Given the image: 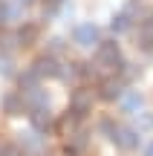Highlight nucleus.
<instances>
[{
  "instance_id": "1",
  "label": "nucleus",
  "mask_w": 153,
  "mask_h": 156,
  "mask_svg": "<svg viewBox=\"0 0 153 156\" xmlns=\"http://www.w3.org/2000/svg\"><path fill=\"white\" fill-rule=\"evenodd\" d=\"M98 64H104V67H113V69H124V58H121V49L116 41H101L98 44V52H96Z\"/></svg>"
},
{
  "instance_id": "2",
  "label": "nucleus",
  "mask_w": 153,
  "mask_h": 156,
  "mask_svg": "<svg viewBox=\"0 0 153 156\" xmlns=\"http://www.w3.org/2000/svg\"><path fill=\"white\" fill-rule=\"evenodd\" d=\"M29 122H32L35 133H49V130L55 127V119H52V113H49V104L38 107V110H29Z\"/></svg>"
},
{
  "instance_id": "3",
  "label": "nucleus",
  "mask_w": 153,
  "mask_h": 156,
  "mask_svg": "<svg viewBox=\"0 0 153 156\" xmlns=\"http://www.w3.org/2000/svg\"><path fill=\"white\" fill-rule=\"evenodd\" d=\"M72 41H75L78 46H92V44H101V41H98V26H96V23H81V26H75Z\"/></svg>"
},
{
  "instance_id": "4",
  "label": "nucleus",
  "mask_w": 153,
  "mask_h": 156,
  "mask_svg": "<svg viewBox=\"0 0 153 156\" xmlns=\"http://www.w3.org/2000/svg\"><path fill=\"white\" fill-rule=\"evenodd\" d=\"M0 104H3V113H6V116H20L23 110H29V107H26V98H23V93H6Z\"/></svg>"
},
{
  "instance_id": "5",
  "label": "nucleus",
  "mask_w": 153,
  "mask_h": 156,
  "mask_svg": "<svg viewBox=\"0 0 153 156\" xmlns=\"http://www.w3.org/2000/svg\"><path fill=\"white\" fill-rule=\"evenodd\" d=\"M69 110H75V113H90L92 110V93L90 90H75L72 95H69Z\"/></svg>"
},
{
  "instance_id": "6",
  "label": "nucleus",
  "mask_w": 153,
  "mask_h": 156,
  "mask_svg": "<svg viewBox=\"0 0 153 156\" xmlns=\"http://www.w3.org/2000/svg\"><path fill=\"white\" fill-rule=\"evenodd\" d=\"M113 142L121 147V151H136L139 147V133L130 130V127H119V133L113 136Z\"/></svg>"
},
{
  "instance_id": "7",
  "label": "nucleus",
  "mask_w": 153,
  "mask_h": 156,
  "mask_svg": "<svg viewBox=\"0 0 153 156\" xmlns=\"http://www.w3.org/2000/svg\"><path fill=\"white\" fill-rule=\"evenodd\" d=\"M98 95H101L104 101H119L121 95H124V90H121V81H119V78H107V81H101V87H98Z\"/></svg>"
},
{
  "instance_id": "8",
  "label": "nucleus",
  "mask_w": 153,
  "mask_h": 156,
  "mask_svg": "<svg viewBox=\"0 0 153 156\" xmlns=\"http://www.w3.org/2000/svg\"><path fill=\"white\" fill-rule=\"evenodd\" d=\"M32 67H35V73H38L40 78H58V73H61L52 55H43V58H38V61H35Z\"/></svg>"
},
{
  "instance_id": "9",
  "label": "nucleus",
  "mask_w": 153,
  "mask_h": 156,
  "mask_svg": "<svg viewBox=\"0 0 153 156\" xmlns=\"http://www.w3.org/2000/svg\"><path fill=\"white\" fill-rule=\"evenodd\" d=\"M84 147H87V133H72L69 136V142L64 145V153L67 156H78V153H84Z\"/></svg>"
},
{
  "instance_id": "10",
  "label": "nucleus",
  "mask_w": 153,
  "mask_h": 156,
  "mask_svg": "<svg viewBox=\"0 0 153 156\" xmlns=\"http://www.w3.org/2000/svg\"><path fill=\"white\" fill-rule=\"evenodd\" d=\"M119 104H121L124 113H139V110H142V95H139L136 90H127V93L119 98Z\"/></svg>"
},
{
  "instance_id": "11",
  "label": "nucleus",
  "mask_w": 153,
  "mask_h": 156,
  "mask_svg": "<svg viewBox=\"0 0 153 156\" xmlns=\"http://www.w3.org/2000/svg\"><path fill=\"white\" fill-rule=\"evenodd\" d=\"M23 98H26V107L29 110H38V107H46V95H43V90H23Z\"/></svg>"
},
{
  "instance_id": "12",
  "label": "nucleus",
  "mask_w": 153,
  "mask_h": 156,
  "mask_svg": "<svg viewBox=\"0 0 153 156\" xmlns=\"http://www.w3.org/2000/svg\"><path fill=\"white\" fill-rule=\"evenodd\" d=\"M20 151L23 153H38L40 151V136H35V133H20Z\"/></svg>"
},
{
  "instance_id": "13",
  "label": "nucleus",
  "mask_w": 153,
  "mask_h": 156,
  "mask_svg": "<svg viewBox=\"0 0 153 156\" xmlns=\"http://www.w3.org/2000/svg\"><path fill=\"white\" fill-rule=\"evenodd\" d=\"M17 81H20V90H35L40 84V75L35 73V67H29V69H23V73H20Z\"/></svg>"
},
{
  "instance_id": "14",
  "label": "nucleus",
  "mask_w": 153,
  "mask_h": 156,
  "mask_svg": "<svg viewBox=\"0 0 153 156\" xmlns=\"http://www.w3.org/2000/svg\"><path fill=\"white\" fill-rule=\"evenodd\" d=\"M17 38H20V46H32V44H35V38H38V29H35L32 23H26V26H20Z\"/></svg>"
},
{
  "instance_id": "15",
  "label": "nucleus",
  "mask_w": 153,
  "mask_h": 156,
  "mask_svg": "<svg viewBox=\"0 0 153 156\" xmlns=\"http://www.w3.org/2000/svg\"><path fill=\"white\" fill-rule=\"evenodd\" d=\"M110 29H113V32H127V29H130V15H127V12L116 15L113 20H110Z\"/></svg>"
},
{
  "instance_id": "16",
  "label": "nucleus",
  "mask_w": 153,
  "mask_h": 156,
  "mask_svg": "<svg viewBox=\"0 0 153 156\" xmlns=\"http://www.w3.org/2000/svg\"><path fill=\"white\" fill-rule=\"evenodd\" d=\"M139 32H142V46H144V49H153V23L144 20Z\"/></svg>"
},
{
  "instance_id": "17",
  "label": "nucleus",
  "mask_w": 153,
  "mask_h": 156,
  "mask_svg": "<svg viewBox=\"0 0 153 156\" xmlns=\"http://www.w3.org/2000/svg\"><path fill=\"white\" fill-rule=\"evenodd\" d=\"M78 119H81V113H75V110H69V113H67V116H64V119H61V127H64V130H67V133H72V130H75V127H78Z\"/></svg>"
},
{
  "instance_id": "18",
  "label": "nucleus",
  "mask_w": 153,
  "mask_h": 156,
  "mask_svg": "<svg viewBox=\"0 0 153 156\" xmlns=\"http://www.w3.org/2000/svg\"><path fill=\"white\" fill-rule=\"evenodd\" d=\"M98 127H101V133H107V139H113V136L119 133V124H116L113 119H101V122H98Z\"/></svg>"
},
{
  "instance_id": "19",
  "label": "nucleus",
  "mask_w": 153,
  "mask_h": 156,
  "mask_svg": "<svg viewBox=\"0 0 153 156\" xmlns=\"http://www.w3.org/2000/svg\"><path fill=\"white\" fill-rule=\"evenodd\" d=\"M0 46H3V49H15V46H20V38L12 35V32H3L0 35Z\"/></svg>"
},
{
  "instance_id": "20",
  "label": "nucleus",
  "mask_w": 153,
  "mask_h": 156,
  "mask_svg": "<svg viewBox=\"0 0 153 156\" xmlns=\"http://www.w3.org/2000/svg\"><path fill=\"white\" fill-rule=\"evenodd\" d=\"M0 75H12V58L0 55Z\"/></svg>"
},
{
  "instance_id": "21",
  "label": "nucleus",
  "mask_w": 153,
  "mask_h": 156,
  "mask_svg": "<svg viewBox=\"0 0 153 156\" xmlns=\"http://www.w3.org/2000/svg\"><path fill=\"white\" fill-rule=\"evenodd\" d=\"M61 49H64V41H61V38H52V41H49V55H58Z\"/></svg>"
},
{
  "instance_id": "22",
  "label": "nucleus",
  "mask_w": 153,
  "mask_h": 156,
  "mask_svg": "<svg viewBox=\"0 0 153 156\" xmlns=\"http://www.w3.org/2000/svg\"><path fill=\"white\" fill-rule=\"evenodd\" d=\"M58 6H61V3H52V0H46V3H43V17H52V15L58 12Z\"/></svg>"
},
{
  "instance_id": "23",
  "label": "nucleus",
  "mask_w": 153,
  "mask_h": 156,
  "mask_svg": "<svg viewBox=\"0 0 153 156\" xmlns=\"http://www.w3.org/2000/svg\"><path fill=\"white\" fill-rule=\"evenodd\" d=\"M3 156H23V151H20V145H17V147L15 145H6L3 147Z\"/></svg>"
},
{
  "instance_id": "24",
  "label": "nucleus",
  "mask_w": 153,
  "mask_h": 156,
  "mask_svg": "<svg viewBox=\"0 0 153 156\" xmlns=\"http://www.w3.org/2000/svg\"><path fill=\"white\" fill-rule=\"evenodd\" d=\"M9 20V12H6V3H0V26Z\"/></svg>"
},
{
  "instance_id": "25",
  "label": "nucleus",
  "mask_w": 153,
  "mask_h": 156,
  "mask_svg": "<svg viewBox=\"0 0 153 156\" xmlns=\"http://www.w3.org/2000/svg\"><path fill=\"white\" fill-rule=\"evenodd\" d=\"M144 156H153V142L148 145V151H144Z\"/></svg>"
},
{
  "instance_id": "26",
  "label": "nucleus",
  "mask_w": 153,
  "mask_h": 156,
  "mask_svg": "<svg viewBox=\"0 0 153 156\" xmlns=\"http://www.w3.org/2000/svg\"><path fill=\"white\" fill-rule=\"evenodd\" d=\"M17 3H23V6H29V3H32V0H17Z\"/></svg>"
},
{
  "instance_id": "27",
  "label": "nucleus",
  "mask_w": 153,
  "mask_h": 156,
  "mask_svg": "<svg viewBox=\"0 0 153 156\" xmlns=\"http://www.w3.org/2000/svg\"><path fill=\"white\" fill-rule=\"evenodd\" d=\"M3 147H6V145H0V156H3Z\"/></svg>"
},
{
  "instance_id": "28",
  "label": "nucleus",
  "mask_w": 153,
  "mask_h": 156,
  "mask_svg": "<svg viewBox=\"0 0 153 156\" xmlns=\"http://www.w3.org/2000/svg\"><path fill=\"white\" fill-rule=\"evenodd\" d=\"M148 17H150V23H153V12H150V15H148Z\"/></svg>"
},
{
  "instance_id": "29",
  "label": "nucleus",
  "mask_w": 153,
  "mask_h": 156,
  "mask_svg": "<svg viewBox=\"0 0 153 156\" xmlns=\"http://www.w3.org/2000/svg\"><path fill=\"white\" fill-rule=\"evenodd\" d=\"M52 3H64V0H52Z\"/></svg>"
}]
</instances>
